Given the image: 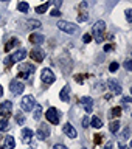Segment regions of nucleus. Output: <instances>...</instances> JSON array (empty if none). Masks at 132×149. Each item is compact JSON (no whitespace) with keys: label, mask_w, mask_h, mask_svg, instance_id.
Wrapping results in <instances>:
<instances>
[{"label":"nucleus","mask_w":132,"mask_h":149,"mask_svg":"<svg viewBox=\"0 0 132 149\" xmlns=\"http://www.w3.org/2000/svg\"><path fill=\"white\" fill-rule=\"evenodd\" d=\"M104 33H106V23L103 20L95 22V25L92 26V36L95 37L96 42H103V40H104Z\"/></svg>","instance_id":"1"},{"label":"nucleus","mask_w":132,"mask_h":149,"mask_svg":"<svg viewBox=\"0 0 132 149\" xmlns=\"http://www.w3.org/2000/svg\"><path fill=\"white\" fill-rule=\"evenodd\" d=\"M34 73V65L30 62H23L19 65V76H22L23 79H28L31 74Z\"/></svg>","instance_id":"2"},{"label":"nucleus","mask_w":132,"mask_h":149,"mask_svg":"<svg viewBox=\"0 0 132 149\" xmlns=\"http://www.w3.org/2000/svg\"><path fill=\"white\" fill-rule=\"evenodd\" d=\"M58 28L64 33H68V34L78 33V25H75L72 22H67V20H58Z\"/></svg>","instance_id":"3"},{"label":"nucleus","mask_w":132,"mask_h":149,"mask_svg":"<svg viewBox=\"0 0 132 149\" xmlns=\"http://www.w3.org/2000/svg\"><path fill=\"white\" fill-rule=\"evenodd\" d=\"M34 106H36V100H34V96H33V95H27V96H23V98H22V101H20L22 110L31 112Z\"/></svg>","instance_id":"4"},{"label":"nucleus","mask_w":132,"mask_h":149,"mask_svg":"<svg viewBox=\"0 0 132 149\" xmlns=\"http://www.w3.org/2000/svg\"><path fill=\"white\" fill-rule=\"evenodd\" d=\"M45 118L48 120L51 124H58L59 120H61V112L58 109H54V107H50V109L45 112Z\"/></svg>","instance_id":"5"},{"label":"nucleus","mask_w":132,"mask_h":149,"mask_svg":"<svg viewBox=\"0 0 132 149\" xmlns=\"http://www.w3.org/2000/svg\"><path fill=\"white\" fill-rule=\"evenodd\" d=\"M41 79H42V82H44V84L50 86V84H53L56 81V76L53 74V72H51L50 68H44L41 72Z\"/></svg>","instance_id":"6"},{"label":"nucleus","mask_w":132,"mask_h":149,"mask_svg":"<svg viewBox=\"0 0 132 149\" xmlns=\"http://www.w3.org/2000/svg\"><path fill=\"white\" fill-rule=\"evenodd\" d=\"M9 90H11V93H14V95H20V93H23V90H25V86H23V82L20 79H13L11 84H9Z\"/></svg>","instance_id":"7"},{"label":"nucleus","mask_w":132,"mask_h":149,"mask_svg":"<svg viewBox=\"0 0 132 149\" xmlns=\"http://www.w3.org/2000/svg\"><path fill=\"white\" fill-rule=\"evenodd\" d=\"M36 135H37V138H39V140H47L50 137V126L45 124V123L39 124V129H37Z\"/></svg>","instance_id":"8"},{"label":"nucleus","mask_w":132,"mask_h":149,"mask_svg":"<svg viewBox=\"0 0 132 149\" xmlns=\"http://www.w3.org/2000/svg\"><path fill=\"white\" fill-rule=\"evenodd\" d=\"M107 87L110 88V92L114 93V95H121V92H123L121 84L117 81V79H109V81H107Z\"/></svg>","instance_id":"9"},{"label":"nucleus","mask_w":132,"mask_h":149,"mask_svg":"<svg viewBox=\"0 0 132 149\" xmlns=\"http://www.w3.org/2000/svg\"><path fill=\"white\" fill-rule=\"evenodd\" d=\"M31 59L34 61V62H42L45 58V50H42V48H34V50H31Z\"/></svg>","instance_id":"10"},{"label":"nucleus","mask_w":132,"mask_h":149,"mask_svg":"<svg viewBox=\"0 0 132 149\" xmlns=\"http://www.w3.org/2000/svg\"><path fill=\"white\" fill-rule=\"evenodd\" d=\"M11 109H13V104L9 101H5L0 104V115L5 116V118H9L11 116Z\"/></svg>","instance_id":"11"},{"label":"nucleus","mask_w":132,"mask_h":149,"mask_svg":"<svg viewBox=\"0 0 132 149\" xmlns=\"http://www.w3.org/2000/svg\"><path fill=\"white\" fill-rule=\"evenodd\" d=\"M27 50H23V48H19V50H16V53L14 54H11L9 58H11V61H13V64L14 62H20V61H23L27 58Z\"/></svg>","instance_id":"12"},{"label":"nucleus","mask_w":132,"mask_h":149,"mask_svg":"<svg viewBox=\"0 0 132 149\" xmlns=\"http://www.w3.org/2000/svg\"><path fill=\"white\" fill-rule=\"evenodd\" d=\"M79 102L84 106V110H86L87 113H90V112L93 110V100L90 96H82L81 100H79Z\"/></svg>","instance_id":"13"},{"label":"nucleus","mask_w":132,"mask_h":149,"mask_svg":"<svg viewBox=\"0 0 132 149\" xmlns=\"http://www.w3.org/2000/svg\"><path fill=\"white\" fill-rule=\"evenodd\" d=\"M62 130H64V134L67 135V137H70V138H76L78 137V132H76V129L73 127L70 123H67V124H64L62 126Z\"/></svg>","instance_id":"14"},{"label":"nucleus","mask_w":132,"mask_h":149,"mask_svg":"<svg viewBox=\"0 0 132 149\" xmlns=\"http://www.w3.org/2000/svg\"><path fill=\"white\" fill-rule=\"evenodd\" d=\"M33 130L31 129H23L22 130V134H20V137H22V143H25V144H28V143H31V140H33Z\"/></svg>","instance_id":"15"},{"label":"nucleus","mask_w":132,"mask_h":149,"mask_svg":"<svg viewBox=\"0 0 132 149\" xmlns=\"http://www.w3.org/2000/svg\"><path fill=\"white\" fill-rule=\"evenodd\" d=\"M44 36L42 34H36V33H33V34H30V42L33 45H41V44H44Z\"/></svg>","instance_id":"16"},{"label":"nucleus","mask_w":132,"mask_h":149,"mask_svg":"<svg viewBox=\"0 0 132 149\" xmlns=\"http://www.w3.org/2000/svg\"><path fill=\"white\" fill-rule=\"evenodd\" d=\"M59 98H61V100H62L64 102H67V101L70 100V87H68V86H65L62 90H61Z\"/></svg>","instance_id":"17"},{"label":"nucleus","mask_w":132,"mask_h":149,"mask_svg":"<svg viewBox=\"0 0 132 149\" xmlns=\"http://www.w3.org/2000/svg\"><path fill=\"white\" fill-rule=\"evenodd\" d=\"M41 116H42V106L41 104H36L34 107H33V118L39 120Z\"/></svg>","instance_id":"18"},{"label":"nucleus","mask_w":132,"mask_h":149,"mask_svg":"<svg viewBox=\"0 0 132 149\" xmlns=\"http://www.w3.org/2000/svg\"><path fill=\"white\" fill-rule=\"evenodd\" d=\"M27 23H28V28H30V30H39L42 26V23L39 20H36V19H31V20H28Z\"/></svg>","instance_id":"19"},{"label":"nucleus","mask_w":132,"mask_h":149,"mask_svg":"<svg viewBox=\"0 0 132 149\" xmlns=\"http://www.w3.org/2000/svg\"><path fill=\"white\" fill-rule=\"evenodd\" d=\"M5 149H14V146H16V141H14V138L13 137H6V138H5Z\"/></svg>","instance_id":"20"},{"label":"nucleus","mask_w":132,"mask_h":149,"mask_svg":"<svg viewBox=\"0 0 132 149\" xmlns=\"http://www.w3.org/2000/svg\"><path fill=\"white\" fill-rule=\"evenodd\" d=\"M48 6H50V2L42 3V5H39V6H36V13L44 14V13H47V9H48Z\"/></svg>","instance_id":"21"},{"label":"nucleus","mask_w":132,"mask_h":149,"mask_svg":"<svg viewBox=\"0 0 132 149\" xmlns=\"http://www.w3.org/2000/svg\"><path fill=\"white\" fill-rule=\"evenodd\" d=\"M90 124L93 126L95 129H100V127H103V121L98 118V116H93V118L90 120Z\"/></svg>","instance_id":"22"},{"label":"nucleus","mask_w":132,"mask_h":149,"mask_svg":"<svg viewBox=\"0 0 132 149\" xmlns=\"http://www.w3.org/2000/svg\"><path fill=\"white\" fill-rule=\"evenodd\" d=\"M8 127H9L8 120H6V118H2V120H0V132H5V130H8Z\"/></svg>","instance_id":"23"},{"label":"nucleus","mask_w":132,"mask_h":149,"mask_svg":"<svg viewBox=\"0 0 132 149\" xmlns=\"http://www.w3.org/2000/svg\"><path fill=\"white\" fill-rule=\"evenodd\" d=\"M109 129H110V132H118V129H120V121H112L110 126H109Z\"/></svg>","instance_id":"24"},{"label":"nucleus","mask_w":132,"mask_h":149,"mask_svg":"<svg viewBox=\"0 0 132 149\" xmlns=\"http://www.w3.org/2000/svg\"><path fill=\"white\" fill-rule=\"evenodd\" d=\"M17 8H19V11H20V13H27L28 9H30V5H28L27 2H20Z\"/></svg>","instance_id":"25"},{"label":"nucleus","mask_w":132,"mask_h":149,"mask_svg":"<svg viewBox=\"0 0 132 149\" xmlns=\"http://www.w3.org/2000/svg\"><path fill=\"white\" fill-rule=\"evenodd\" d=\"M14 45H19V40H17V39H13L11 42H9V44H6V45H5V51H6V53H8V51L11 50Z\"/></svg>","instance_id":"26"},{"label":"nucleus","mask_w":132,"mask_h":149,"mask_svg":"<svg viewBox=\"0 0 132 149\" xmlns=\"http://www.w3.org/2000/svg\"><path fill=\"white\" fill-rule=\"evenodd\" d=\"M87 19H89V14L86 11H81V14L78 16V22H86Z\"/></svg>","instance_id":"27"},{"label":"nucleus","mask_w":132,"mask_h":149,"mask_svg":"<svg viewBox=\"0 0 132 149\" xmlns=\"http://www.w3.org/2000/svg\"><path fill=\"white\" fill-rule=\"evenodd\" d=\"M16 121L19 124H23V123H25V115H23V113H17L16 115Z\"/></svg>","instance_id":"28"},{"label":"nucleus","mask_w":132,"mask_h":149,"mask_svg":"<svg viewBox=\"0 0 132 149\" xmlns=\"http://www.w3.org/2000/svg\"><path fill=\"white\" fill-rule=\"evenodd\" d=\"M129 134H131V132H129V127H126L123 132H121L120 138H121V140H128V138H129Z\"/></svg>","instance_id":"29"},{"label":"nucleus","mask_w":132,"mask_h":149,"mask_svg":"<svg viewBox=\"0 0 132 149\" xmlns=\"http://www.w3.org/2000/svg\"><path fill=\"white\" fill-rule=\"evenodd\" d=\"M110 115H112V116H120V115H121V107H114Z\"/></svg>","instance_id":"30"},{"label":"nucleus","mask_w":132,"mask_h":149,"mask_svg":"<svg viewBox=\"0 0 132 149\" xmlns=\"http://www.w3.org/2000/svg\"><path fill=\"white\" fill-rule=\"evenodd\" d=\"M118 67H120L118 62H112V64L109 65V70H110L112 73H114V72H117V70H118Z\"/></svg>","instance_id":"31"},{"label":"nucleus","mask_w":132,"mask_h":149,"mask_svg":"<svg viewBox=\"0 0 132 149\" xmlns=\"http://www.w3.org/2000/svg\"><path fill=\"white\" fill-rule=\"evenodd\" d=\"M124 13H126V20L131 23V22H132V9H126Z\"/></svg>","instance_id":"32"},{"label":"nucleus","mask_w":132,"mask_h":149,"mask_svg":"<svg viewBox=\"0 0 132 149\" xmlns=\"http://www.w3.org/2000/svg\"><path fill=\"white\" fill-rule=\"evenodd\" d=\"M124 68L128 70V72H131V70H132V61H131V59L124 61Z\"/></svg>","instance_id":"33"},{"label":"nucleus","mask_w":132,"mask_h":149,"mask_svg":"<svg viewBox=\"0 0 132 149\" xmlns=\"http://www.w3.org/2000/svg\"><path fill=\"white\" fill-rule=\"evenodd\" d=\"M87 126H90V118H89V116H84L82 118V127H87Z\"/></svg>","instance_id":"34"},{"label":"nucleus","mask_w":132,"mask_h":149,"mask_svg":"<svg viewBox=\"0 0 132 149\" xmlns=\"http://www.w3.org/2000/svg\"><path fill=\"white\" fill-rule=\"evenodd\" d=\"M53 149H67V146L62 144V143H56L54 146H53Z\"/></svg>","instance_id":"35"},{"label":"nucleus","mask_w":132,"mask_h":149,"mask_svg":"<svg viewBox=\"0 0 132 149\" xmlns=\"http://www.w3.org/2000/svg\"><path fill=\"white\" fill-rule=\"evenodd\" d=\"M5 65H6L8 68H9V67H13V61H11V58H9V56H8L6 59H5Z\"/></svg>","instance_id":"36"},{"label":"nucleus","mask_w":132,"mask_h":149,"mask_svg":"<svg viewBox=\"0 0 132 149\" xmlns=\"http://www.w3.org/2000/svg\"><path fill=\"white\" fill-rule=\"evenodd\" d=\"M82 40L86 42V44H89V42L92 40V36H90V34H84V36H82Z\"/></svg>","instance_id":"37"},{"label":"nucleus","mask_w":132,"mask_h":149,"mask_svg":"<svg viewBox=\"0 0 132 149\" xmlns=\"http://www.w3.org/2000/svg\"><path fill=\"white\" fill-rule=\"evenodd\" d=\"M75 81L81 84V82H84V76H81V74H76V76H75Z\"/></svg>","instance_id":"38"},{"label":"nucleus","mask_w":132,"mask_h":149,"mask_svg":"<svg viewBox=\"0 0 132 149\" xmlns=\"http://www.w3.org/2000/svg\"><path fill=\"white\" fill-rule=\"evenodd\" d=\"M101 138H103V135H95V138H93V141H95V144H98V143H101Z\"/></svg>","instance_id":"39"},{"label":"nucleus","mask_w":132,"mask_h":149,"mask_svg":"<svg viewBox=\"0 0 132 149\" xmlns=\"http://www.w3.org/2000/svg\"><path fill=\"white\" fill-rule=\"evenodd\" d=\"M50 14H51V16H54V17H56V16H58V17L61 16V13H59V9H58V8H54V9H53V11H51Z\"/></svg>","instance_id":"40"},{"label":"nucleus","mask_w":132,"mask_h":149,"mask_svg":"<svg viewBox=\"0 0 132 149\" xmlns=\"http://www.w3.org/2000/svg\"><path fill=\"white\" fill-rule=\"evenodd\" d=\"M53 3H54V6L59 9V6H61V5H62V0H53Z\"/></svg>","instance_id":"41"},{"label":"nucleus","mask_w":132,"mask_h":149,"mask_svg":"<svg viewBox=\"0 0 132 149\" xmlns=\"http://www.w3.org/2000/svg\"><path fill=\"white\" fill-rule=\"evenodd\" d=\"M104 51H112V45H106L104 47Z\"/></svg>","instance_id":"42"},{"label":"nucleus","mask_w":132,"mask_h":149,"mask_svg":"<svg viewBox=\"0 0 132 149\" xmlns=\"http://www.w3.org/2000/svg\"><path fill=\"white\" fill-rule=\"evenodd\" d=\"M103 149H112V143L109 141V143H107V144H106V146H104V148H103Z\"/></svg>","instance_id":"43"},{"label":"nucleus","mask_w":132,"mask_h":149,"mask_svg":"<svg viewBox=\"0 0 132 149\" xmlns=\"http://www.w3.org/2000/svg\"><path fill=\"white\" fill-rule=\"evenodd\" d=\"M120 149H129V146H126V144H123V143H120Z\"/></svg>","instance_id":"44"},{"label":"nucleus","mask_w":132,"mask_h":149,"mask_svg":"<svg viewBox=\"0 0 132 149\" xmlns=\"http://www.w3.org/2000/svg\"><path fill=\"white\" fill-rule=\"evenodd\" d=\"M110 98H112V95H104V100H107V101H109Z\"/></svg>","instance_id":"45"},{"label":"nucleus","mask_w":132,"mask_h":149,"mask_svg":"<svg viewBox=\"0 0 132 149\" xmlns=\"http://www.w3.org/2000/svg\"><path fill=\"white\" fill-rule=\"evenodd\" d=\"M2 95H3V87L0 86V96H2Z\"/></svg>","instance_id":"46"},{"label":"nucleus","mask_w":132,"mask_h":149,"mask_svg":"<svg viewBox=\"0 0 132 149\" xmlns=\"http://www.w3.org/2000/svg\"><path fill=\"white\" fill-rule=\"evenodd\" d=\"M0 2H8V0H0Z\"/></svg>","instance_id":"47"},{"label":"nucleus","mask_w":132,"mask_h":149,"mask_svg":"<svg viewBox=\"0 0 132 149\" xmlns=\"http://www.w3.org/2000/svg\"><path fill=\"white\" fill-rule=\"evenodd\" d=\"M0 149H5V148H3V146H0Z\"/></svg>","instance_id":"48"},{"label":"nucleus","mask_w":132,"mask_h":149,"mask_svg":"<svg viewBox=\"0 0 132 149\" xmlns=\"http://www.w3.org/2000/svg\"><path fill=\"white\" fill-rule=\"evenodd\" d=\"M82 149H86V148H82Z\"/></svg>","instance_id":"49"}]
</instances>
